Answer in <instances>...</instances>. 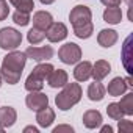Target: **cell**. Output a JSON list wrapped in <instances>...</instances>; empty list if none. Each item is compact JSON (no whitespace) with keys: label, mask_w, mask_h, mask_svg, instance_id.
Listing matches in <instances>:
<instances>
[{"label":"cell","mask_w":133,"mask_h":133,"mask_svg":"<svg viewBox=\"0 0 133 133\" xmlns=\"http://www.w3.org/2000/svg\"><path fill=\"white\" fill-rule=\"evenodd\" d=\"M68 82H69V75L63 69H53L47 77V83L50 88H63Z\"/></svg>","instance_id":"30bf717a"},{"label":"cell","mask_w":133,"mask_h":133,"mask_svg":"<svg viewBox=\"0 0 133 133\" xmlns=\"http://www.w3.org/2000/svg\"><path fill=\"white\" fill-rule=\"evenodd\" d=\"M100 131H102V133H113V127H110V125H103V127L100 128Z\"/></svg>","instance_id":"4dcf8cb0"},{"label":"cell","mask_w":133,"mask_h":133,"mask_svg":"<svg viewBox=\"0 0 133 133\" xmlns=\"http://www.w3.org/2000/svg\"><path fill=\"white\" fill-rule=\"evenodd\" d=\"M36 113H38L36 114V122H38L39 127L47 128V127H50L53 124V121H55V111L52 108L45 107V108H42V110H39Z\"/></svg>","instance_id":"2e32d148"},{"label":"cell","mask_w":133,"mask_h":133,"mask_svg":"<svg viewBox=\"0 0 133 133\" xmlns=\"http://www.w3.org/2000/svg\"><path fill=\"white\" fill-rule=\"evenodd\" d=\"M11 5L17 10V11H24V13H31L35 8V2L33 0H10Z\"/></svg>","instance_id":"7402d4cb"},{"label":"cell","mask_w":133,"mask_h":133,"mask_svg":"<svg viewBox=\"0 0 133 133\" xmlns=\"http://www.w3.org/2000/svg\"><path fill=\"white\" fill-rule=\"evenodd\" d=\"M39 2H41L42 5H52V3L55 2V0H39Z\"/></svg>","instance_id":"d6a6232c"},{"label":"cell","mask_w":133,"mask_h":133,"mask_svg":"<svg viewBox=\"0 0 133 133\" xmlns=\"http://www.w3.org/2000/svg\"><path fill=\"white\" fill-rule=\"evenodd\" d=\"M24 133H38V128L33 127V125H28V127L24 128Z\"/></svg>","instance_id":"f546056e"},{"label":"cell","mask_w":133,"mask_h":133,"mask_svg":"<svg viewBox=\"0 0 133 133\" xmlns=\"http://www.w3.org/2000/svg\"><path fill=\"white\" fill-rule=\"evenodd\" d=\"M117 130L121 131V133H130V131H133V124L130 122V121H127V119H119V125H117Z\"/></svg>","instance_id":"484cf974"},{"label":"cell","mask_w":133,"mask_h":133,"mask_svg":"<svg viewBox=\"0 0 133 133\" xmlns=\"http://www.w3.org/2000/svg\"><path fill=\"white\" fill-rule=\"evenodd\" d=\"M30 21H33V27L35 28H39V30L45 31L52 25L53 17H52V14L49 11H36L33 14V19H30Z\"/></svg>","instance_id":"8fae6325"},{"label":"cell","mask_w":133,"mask_h":133,"mask_svg":"<svg viewBox=\"0 0 133 133\" xmlns=\"http://www.w3.org/2000/svg\"><path fill=\"white\" fill-rule=\"evenodd\" d=\"M22 44V33L16 28L5 27L0 28V49L3 50H16Z\"/></svg>","instance_id":"5b68a950"},{"label":"cell","mask_w":133,"mask_h":133,"mask_svg":"<svg viewBox=\"0 0 133 133\" xmlns=\"http://www.w3.org/2000/svg\"><path fill=\"white\" fill-rule=\"evenodd\" d=\"M92 74V64L89 61H78L74 69V77L77 82H88Z\"/></svg>","instance_id":"4fadbf2b"},{"label":"cell","mask_w":133,"mask_h":133,"mask_svg":"<svg viewBox=\"0 0 133 133\" xmlns=\"http://www.w3.org/2000/svg\"><path fill=\"white\" fill-rule=\"evenodd\" d=\"M100 2L108 8V6H121V2H122V0H100Z\"/></svg>","instance_id":"f1b7e54d"},{"label":"cell","mask_w":133,"mask_h":133,"mask_svg":"<svg viewBox=\"0 0 133 133\" xmlns=\"http://www.w3.org/2000/svg\"><path fill=\"white\" fill-rule=\"evenodd\" d=\"M44 38H45V31H42V30H39V28H35V27L27 33V39H28V42L33 44V45L42 42Z\"/></svg>","instance_id":"603a6c76"},{"label":"cell","mask_w":133,"mask_h":133,"mask_svg":"<svg viewBox=\"0 0 133 133\" xmlns=\"http://www.w3.org/2000/svg\"><path fill=\"white\" fill-rule=\"evenodd\" d=\"M17 121V113L13 107H2L0 108V125L8 128V127H13Z\"/></svg>","instance_id":"9a60e30c"},{"label":"cell","mask_w":133,"mask_h":133,"mask_svg":"<svg viewBox=\"0 0 133 133\" xmlns=\"http://www.w3.org/2000/svg\"><path fill=\"white\" fill-rule=\"evenodd\" d=\"M55 68L50 63H39L36 68L33 69V72L27 77L25 80V89L30 91H41L44 88V82L47 80V77L50 75V72Z\"/></svg>","instance_id":"3957f363"},{"label":"cell","mask_w":133,"mask_h":133,"mask_svg":"<svg viewBox=\"0 0 133 133\" xmlns=\"http://www.w3.org/2000/svg\"><path fill=\"white\" fill-rule=\"evenodd\" d=\"M61 131H69V133H72L74 128L71 125H58V127L53 128V133H61Z\"/></svg>","instance_id":"83f0119b"},{"label":"cell","mask_w":133,"mask_h":133,"mask_svg":"<svg viewBox=\"0 0 133 133\" xmlns=\"http://www.w3.org/2000/svg\"><path fill=\"white\" fill-rule=\"evenodd\" d=\"M69 21H71L74 30H80V28L88 27V25L92 24V13H91V10L88 6L77 5L69 13Z\"/></svg>","instance_id":"277c9868"},{"label":"cell","mask_w":133,"mask_h":133,"mask_svg":"<svg viewBox=\"0 0 133 133\" xmlns=\"http://www.w3.org/2000/svg\"><path fill=\"white\" fill-rule=\"evenodd\" d=\"M117 103H119L121 110L124 111V114H127V116H131L133 114V92L125 94L121 99V102H117Z\"/></svg>","instance_id":"44dd1931"},{"label":"cell","mask_w":133,"mask_h":133,"mask_svg":"<svg viewBox=\"0 0 133 133\" xmlns=\"http://www.w3.org/2000/svg\"><path fill=\"white\" fill-rule=\"evenodd\" d=\"M13 21L16 25H21V27H25L28 25L30 22V13H24V11H16L13 14Z\"/></svg>","instance_id":"d4e9b609"},{"label":"cell","mask_w":133,"mask_h":133,"mask_svg":"<svg viewBox=\"0 0 133 133\" xmlns=\"http://www.w3.org/2000/svg\"><path fill=\"white\" fill-rule=\"evenodd\" d=\"M25 64H27L25 52L11 50L2 61V68H0V77H2V80H5L8 85L19 83Z\"/></svg>","instance_id":"6da1fadb"},{"label":"cell","mask_w":133,"mask_h":133,"mask_svg":"<svg viewBox=\"0 0 133 133\" xmlns=\"http://www.w3.org/2000/svg\"><path fill=\"white\" fill-rule=\"evenodd\" d=\"M105 92H107L105 86L100 82H97V80H94V83H91L88 86V97L92 102H100L105 97Z\"/></svg>","instance_id":"d6986e66"},{"label":"cell","mask_w":133,"mask_h":133,"mask_svg":"<svg viewBox=\"0 0 133 133\" xmlns=\"http://www.w3.org/2000/svg\"><path fill=\"white\" fill-rule=\"evenodd\" d=\"M82 86L78 83H66L63 86V91L58 92V96L55 97V103L56 108L61 111H68L71 110L74 105H77L82 99Z\"/></svg>","instance_id":"7a4b0ae2"},{"label":"cell","mask_w":133,"mask_h":133,"mask_svg":"<svg viewBox=\"0 0 133 133\" xmlns=\"http://www.w3.org/2000/svg\"><path fill=\"white\" fill-rule=\"evenodd\" d=\"M68 35H69L68 27L63 22H52V25L45 30V38L50 42H59L68 38Z\"/></svg>","instance_id":"ba28073f"},{"label":"cell","mask_w":133,"mask_h":133,"mask_svg":"<svg viewBox=\"0 0 133 133\" xmlns=\"http://www.w3.org/2000/svg\"><path fill=\"white\" fill-rule=\"evenodd\" d=\"M110 72H111L110 63L105 61V59H97V61L92 64V74H91V77H92L94 80L100 82V80H103Z\"/></svg>","instance_id":"5bb4252c"},{"label":"cell","mask_w":133,"mask_h":133,"mask_svg":"<svg viewBox=\"0 0 133 133\" xmlns=\"http://www.w3.org/2000/svg\"><path fill=\"white\" fill-rule=\"evenodd\" d=\"M102 114L97 110H88L83 114V124L86 128H97L102 125Z\"/></svg>","instance_id":"ac0fdd59"},{"label":"cell","mask_w":133,"mask_h":133,"mask_svg":"<svg viewBox=\"0 0 133 133\" xmlns=\"http://www.w3.org/2000/svg\"><path fill=\"white\" fill-rule=\"evenodd\" d=\"M125 3L128 5V8H131V6H133V2H131V0H125Z\"/></svg>","instance_id":"836d02e7"},{"label":"cell","mask_w":133,"mask_h":133,"mask_svg":"<svg viewBox=\"0 0 133 133\" xmlns=\"http://www.w3.org/2000/svg\"><path fill=\"white\" fill-rule=\"evenodd\" d=\"M103 21L107 24H111V25L119 24L122 21V10L119 6H108L103 11Z\"/></svg>","instance_id":"ffe728a7"},{"label":"cell","mask_w":133,"mask_h":133,"mask_svg":"<svg viewBox=\"0 0 133 133\" xmlns=\"http://www.w3.org/2000/svg\"><path fill=\"white\" fill-rule=\"evenodd\" d=\"M107 114L111 117V119H114V121H119L121 117H124L125 114H124V111L121 110V107H119V103L117 102H113V103H110L108 107H107Z\"/></svg>","instance_id":"cb8c5ba5"},{"label":"cell","mask_w":133,"mask_h":133,"mask_svg":"<svg viewBox=\"0 0 133 133\" xmlns=\"http://www.w3.org/2000/svg\"><path fill=\"white\" fill-rule=\"evenodd\" d=\"M124 80H125V83H127V86H128V88H133V82H131V78H130V77H127V78H124Z\"/></svg>","instance_id":"1f68e13d"},{"label":"cell","mask_w":133,"mask_h":133,"mask_svg":"<svg viewBox=\"0 0 133 133\" xmlns=\"http://www.w3.org/2000/svg\"><path fill=\"white\" fill-rule=\"evenodd\" d=\"M10 14V6H8V2L6 0H0V22L5 21Z\"/></svg>","instance_id":"4316f807"},{"label":"cell","mask_w":133,"mask_h":133,"mask_svg":"<svg viewBox=\"0 0 133 133\" xmlns=\"http://www.w3.org/2000/svg\"><path fill=\"white\" fill-rule=\"evenodd\" d=\"M58 58L64 64H77L82 59V49L75 42H66L58 50Z\"/></svg>","instance_id":"8992f818"},{"label":"cell","mask_w":133,"mask_h":133,"mask_svg":"<svg viewBox=\"0 0 133 133\" xmlns=\"http://www.w3.org/2000/svg\"><path fill=\"white\" fill-rule=\"evenodd\" d=\"M2 82H3V80H2V77H0V86H2Z\"/></svg>","instance_id":"e575fe53"},{"label":"cell","mask_w":133,"mask_h":133,"mask_svg":"<svg viewBox=\"0 0 133 133\" xmlns=\"http://www.w3.org/2000/svg\"><path fill=\"white\" fill-rule=\"evenodd\" d=\"M117 38L119 36H117L116 30L105 28V30H100V33L97 35V42H99V45H102L105 49H110L117 42Z\"/></svg>","instance_id":"7c38bea8"},{"label":"cell","mask_w":133,"mask_h":133,"mask_svg":"<svg viewBox=\"0 0 133 133\" xmlns=\"http://www.w3.org/2000/svg\"><path fill=\"white\" fill-rule=\"evenodd\" d=\"M25 103L31 111H39L49 107V97L41 91H30V94L25 97Z\"/></svg>","instance_id":"52a82bcc"},{"label":"cell","mask_w":133,"mask_h":133,"mask_svg":"<svg viewBox=\"0 0 133 133\" xmlns=\"http://www.w3.org/2000/svg\"><path fill=\"white\" fill-rule=\"evenodd\" d=\"M127 88H128V86H127L125 80H124L122 77H116V78H113V80L108 83L107 91H108L110 96H113V97H119V96L125 94Z\"/></svg>","instance_id":"e0dca14e"},{"label":"cell","mask_w":133,"mask_h":133,"mask_svg":"<svg viewBox=\"0 0 133 133\" xmlns=\"http://www.w3.org/2000/svg\"><path fill=\"white\" fill-rule=\"evenodd\" d=\"M53 49L50 47V45H42V47H28L27 50H25V55H27V58H30V59H35V61H38V63H42V61H47V59H50L52 56H53Z\"/></svg>","instance_id":"9c48e42d"}]
</instances>
